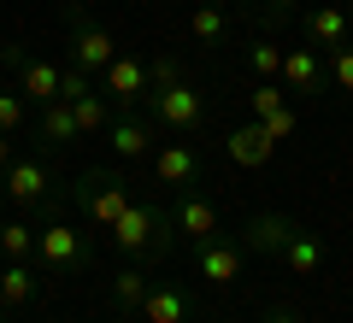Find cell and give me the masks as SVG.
Segmentation results:
<instances>
[{
	"instance_id": "obj_1",
	"label": "cell",
	"mask_w": 353,
	"mask_h": 323,
	"mask_svg": "<svg viewBox=\"0 0 353 323\" xmlns=\"http://www.w3.org/2000/svg\"><path fill=\"white\" fill-rule=\"evenodd\" d=\"M248 253H271V259H283L294 276H318L324 271V236H312L306 224H294V218H283V211H259L248 229Z\"/></svg>"
},
{
	"instance_id": "obj_2",
	"label": "cell",
	"mask_w": 353,
	"mask_h": 323,
	"mask_svg": "<svg viewBox=\"0 0 353 323\" xmlns=\"http://www.w3.org/2000/svg\"><path fill=\"white\" fill-rule=\"evenodd\" d=\"M106 236H112V247L124 253V259H165L176 229H171V218H165L153 200H130L124 218H118Z\"/></svg>"
},
{
	"instance_id": "obj_3",
	"label": "cell",
	"mask_w": 353,
	"mask_h": 323,
	"mask_svg": "<svg viewBox=\"0 0 353 323\" xmlns=\"http://www.w3.org/2000/svg\"><path fill=\"white\" fill-rule=\"evenodd\" d=\"M148 106H153V124L171 129V136H194V129L206 124V100H201V88L183 83V76H176V83H165V88H153Z\"/></svg>"
},
{
	"instance_id": "obj_4",
	"label": "cell",
	"mask_w": 353,
	"mask_h": 323,
	"mask_svg": "<svg viewBox=\"0 0 353 323\" xmlns=\"http://www.w3.org/2000/svg\"><path fill=\"white\" fill-rule=\"evenodd\" d=\"M77 206L88 211V224L94 229H112L130 206V183L118 171H83L77 176Z\"/></svg>"
},
{
	"instance_id": "obj_5",
	"label": "cell",
	"mask_w": 353,
	"mask_h": 323,
	"mask_svg": "<svg viewBox=\"0 0 353 323\" xmlns=\"http://www.w3.org/2000/svg\"><path fill=\"white\" fill-rule=\"evenodd\" d=\"M0 65H6V71H18V94H24L30 106L59 100V65H53V59H36L24 41H6V48H0Z\"/></svg>"
},
{
	"instance_id": "obj_6",
	"label": "cell",
	"mask_w": 353,
	"mask_h": 323,
	"mask_svg": "<svg viewBox=\"0 0 353 323\" xmlns=\"http://www.w3.org/2000/svg\"><path fill=\"white\" fill-rule=\"evenodd\" d=\"M36 259L48 264V271H83L88 264V241H83V229L77 224H65V218H48V224L36 229Z\"/></svg>"
},
{
	"instance_id": "obj_7",
	"label": "cell",
	"mask_w": 353,
	"mask_h": 323,
	"mask_svg": "<svg viewBox=\"0 0 353 323\" xmlns=\"http://www.w3.org/2000/svg\"><path fill=\"white\" fill-rule=\"evenodd\" d=\"M241 271H248V247H241V241H230V236L194 241V276H201V282L230 288V282H241Z\"/></svg>"
},
{
	"instance_id": "obj_8",
	"label": "cell",
	"mask_w": 353,
	"mask_h": 323,
	"mask_svg": "<svg viewBox=\"0 0 353 323\" xmlns=\"http://www.w3.org/2000/svg\"><path fill=\"white\" fill-rule=\"evenodd\" d=\"M112 53H118V41H112V30H106V24H94L88 12L71 18V59H65V65H77V71H88V76H101L106 65H112Z\"/></svg>"
},
{
	"instance_id": "obj_9",
	"label": "cell",
	"mask_w": 353,
	"mask_h": 323,
	"mask_svg": "<svg viewBox=\"0 0 353 323\" xmlns=\"http://www.w3.org/2000/svg\"><path fill=\"white\" fill-rule=\"evenodd\" d=\"M101 94L112 100V106H124V112H136L141 100H148V59H136V53H112V65L101 71Z\"/></svg>"
},
{
	"instance_id": "obj_10",
	"label": "cell",
	"mask_w": 353,
	"mask_h": 323,
	"mask_svg": "<svg viewBox=\"0 0 353 323\" xmlns=\"http://www.w3.org/2000/svg\"><path fill=\"white\" fill-rule=\"evenodd\" d=\"M153 183L189 194V188L201 183V153H194V141L176 136V141H165V147H153Z\"/></svg>"
},
{
	"instance_id": "obj_11",
	"label": "cell",
	"mask_w": 353,
	"mask_h": 323,
	"mask_svg": "<svg viewBox=\"0 0 353 323\" xmlns=\"http://www.w3.org/2000/svg\"><path fill=\"white\" fill-rule=\"evenodd\" d=\"M6 183H0V194L12 200V206H41L48 200V188H53V171H48V159H18L12 153V165H6Z\"/></svg>"
},
{
	"instance_id": "obj_12",
	"label": "cell",
	"mask_w": 353,
	"mask_h": 323,
	"mask_svg": "<svg viewBox=\"0 0 353 323\" xmlns=\"http://www.w3.org/2000/svg\"><path fill=\"white\" fill-rule=\"evenodd\" d=\"M277 83L289 88V94H324L330 88V76H324V53L306 41V48H283V71H277Z\"/></svg>"
},
{
	"instance_id": "obj_13",
	"label": "cell",
	"mask_w": 353,
	"mask_h": 323,
	"mask_svg": "<svg viewBox=\"0 0 353 323\" xmlns=\"http://www.w3.org/2000/svg\"><path fill=\"white\" fill-rule=\"evenodd\" d=\"M301 30H306V41H312L318 53H330V48H341V41H353V24H347V12H341L336 0H324V6H306Z\"/></svg>"
},
{
	"instance_id": "obj_14",
	"label": "cell",
	"mask_w": 353,
	"mask_h": 323,
	"mask_svg": "<svg viewBox=\"0 0 353 323\" xmlns=\"http://www.w3.org/2000/svg\"><path fill=\"white\" fill-rule=\"evenodd\" d=\"M224 153H230V165H241V171H265V165H271V153H277V141H271V136L248 118V124H236V129L224 136Z\"/></svg>"
},
{
	"instance_id": "obj_15",
	"label": "cell",
	"mask_w": 353,
	"mask_h": 323,
	"mask_svg": "<svg viewBox=\"0 0 353 323\" xmlns=\"http://www.w3.org/2000/svg\"><path fill=\"white\" fill-rule=\"evenodd\" d=\"M106 147L118 153V159H141V153H153V118L141 112H124L106 124Z\"/></svg>"
},
{
	"instance_id": "obj_16",
	"label": "cell",
	"mask_w": 353,
	"mask_h": 323,
	"mask_svg": "<svg viewBox=\"0 0 353 323\" xmlns=\"http://www.w3.org/2000/svg\"><path fill=\"white\" fill-rule=\"evenodd\" d=\"M171 229H176V236H189V241L218 236V206H212V200H201V194H183V200H176V211H171Z\"/></svg>"
},
{
	"instance_id": "obj_17",
	"label": "cell",
	"mask_w": 353,
	"mask_h": 323,
	"mask_svg": "<svg viewBox=\"0 0 353 323\" xmlns=\"http://www.w3.org/2000/svg\"><path fill=\"white\" fill-rule=\"evenodd\" d=\"M36 271H30L24 259H6L0 264V306L6 311H18V306H30V300H36Z\"/></svg>"
},
{
	"instance_id": "obj_18",
	"label": "cell",
	"mask_w": 353,
	"mask_h": 323,
	"mask_svg": "<svg viewBox=\"0 0 353 323\" xmlns=\"http://www.w3.org/2000/svg\"><path fill=\"white\" fill-rule=\"evenodd\" d=\"M136 311L148 323H189V294H183V288H148Z\"/></svg>"
},
{
	"instance_id": "obj_19",
	"label": "cell",
	"mask_w": 353,
	"mask_h": 323,
	"mask_svg": "<svg viewBox=\"0 0 353 323\" xmlns=\"http://www.w3.org/2000/svg\"><path fill=\"white\" fill-rule=\"evenodd\" d=\"M189 36L201 41V48H218V41L230 36V12L218 6V0H201V6L189 12Z\"/></svg>"
},
{
	"instance_id": "obj_20",
	"label": "cell",
	"mask_w": 353,
	"mask_h": 323,
	"mask_svg": "<svg viewBox=\"0 0 353 323\" xmlns=\"http://www.w3.org/2000/svg\"><path fill=\"white\" fill-rule=\"evenodd\" d=\"M148 288H153L148 271H141V264H124V271H112V306H118V311H136Z\"/></svg>"
},
{
	"instance_id": "obj_21",
	"label": "cell",
	"mask_w": 353,
	"mask_h": 323,
	"mask_svg": "<svg viewBox=\"0 0 353 323\" xmlns=\"http://www.w3.org/2000/svg\"><path fill=\"white\" fill-rule=\"evenodd\" d=\"M248 71H253V83H277V71H283V48L271 36H253L248 41Z\"/></svg>"
},
{
	"instance_id": "obj_22",
	"label": "cell",
	"mask_w": 353,
	"mask_h": 323,
	"mask_svg": "<svg viewBox=\"0 0 353 323\" xmlns=\"http://www.w3.org/2000/svg\"><path fill=\"white\" fill-rule=\"evenodd\" d=\"M41 141H83L77 136V118H71V100H48V106H41Z\"/></svg>"
},
{
	"instance_id": "obj_23",
	"label": "cell",
	"mask_w": 353,
	"mask_h": 323,
	"mask_svg": "<svg viewBox=\"0 0 353 323\" xmlns=\"http://www.w3.org/2000/svg\"><path fill=\"white\" fill-rule=\"evenodd\" d=\"M0 259H36V229L24 218H0Z\"/></svg>"
},
{
	"instance_id": "obj_24",
	"label": "cell",
	"mask_w": 353,
	"mask_h": 323,
	"mask_svg": "<svg viewBox=\"0 0 353 323\" xmlns=\"http://www.w3.org/2000/svg\"><path fill=\"white\" fill-rule=\"evenodd\" d=\"M71 118H77V136H101V129H106V94H101V88L77 94L71 100Z\"/></svg>"
},
{
	"instance_id": "obj_25",
	"label": "cell",
	"mask_w": 353,
	"mask_h": 323,
	"mask_svg": "<svg viewBox=\"0 0 353 323\" xmlns=\"http://www.w3.org/2000/svg\"><path fill=\"white\" fill-rule=\"evenodd\" d=\"M283 106H289V88H283V83H253L248 88V118H253V124H265V118L283 112Z\"/></svg>"
},
{
	"instance_id": "obj_26",
	"label": "cell",
	"mask_w": 353,
	"mask_h": 323,
	"mask_svg": "<svg viewBox=\"0 0 353 323\" xmlns=\"http://www.w3.org/2000/svg\"><path fill=\"white\" fill-rule=\"evenodd\" d=\"M324 76L341 88V94H353V41H341V48L324 53Z\"/></svg>"
},
{
	"instance_id": "obj_27",
	"label": "cell",
	"mask_w": 353,
	"mask_h": 323,
	"mask_svg": "<svg viewBox=\"0 0 353 323\" xmlns=\"http://www.w3.org/2000/svg\"><path fill=\"white\" fill-rule=\"evenodd\" d=\"M24 118H30V100L18 94H6V88H0V129H6V136H18V129H24Z\"/></svg>"
},
{
	"instance_id": "obj_28",
	"label": "cell",
	"mask_w": 353,
	"mask_h": 323,
	"mask_svg": "<svg viewBox=\"0 0 353 323\" xmlns=\"http://www.w3.org/2000/svg\"><path fill=\"white\" fill-rule=\"evenodd\" d=\"M265 136H271V141H289L294 136V106H283V112H271V118H265Z\"/></svg>"
},
{
	"instance_id": "obj_29",
	"label": "cell",
	"mask_w": 353,
	"mask_h": 323,
	"mask_svg": "<svg viewBox=\"0 0 353 323\" xmlns=\"http://www.w3.org/2000/svg\"><path fill=\"white\" fill-rule=\"evenodd\" d=\"M265 323H301V311H289V306H271V311H265Z\"/></svg>"
},
{
	"instance_id": "obj_30",
	"label": "cell",
	"mask_w": 353,
	"mask_h": 323,
	"mask_svg": "<svg viewBox=\"0 0 353 323\" xmlns=\"http://www.w3.org/2000/svg\"><path fill=\"white\" fill-rule=\"evenodd\" d=\"M248 6H265L271 18H289V0H248Z\"/></svg>"
},
{
	"instance_id": "obj_31",
	"label": "cell",
	"mask_w": 353,
	"mask_h": 323,
	"mask_svg": "<svg viewBox=\"0 0 353 323\" xmlns=\"http://www.w3.org/2000/svg\"><path fill=\"white\" fill-rule=\"evenodd\" d=\"M6 165H12V136L0 129V171H6Z\"/></svg>"
},
{
	"instance_id": "obj_32",
	"label": "cell",
	"mask_w": 353,
	"mask_h": 323,
	"mask_svg": "<svg viewBox=\"0 0 353 323\" xmlns=\"http://www.w3.org/2000/svg\"><path fill=\"white\" fill-rule=\"evenodd\" d=\"M341 12H347V24H353V0H347V6H341Z\"/></svg>"
},
{
	"instance_id": "obj_33",
	"label": "cell",
	"mask_w": 353,
	"mask_h": 323,
	"mask_svg": "<svg viewBox=\"0 0 353 323\" xmlns=\"http://www.w3.org/2000/svg\"><path fill=\"white\" fill-rule=\"evenodd\" d=\"M0 323H6V306H0Z\"/></svg>"
},
{
	"instance_id": "obj_34",
	"label": "cell",
	"mask_w": 353,
	"mask_h": 323,
	"mask_svg": "<svg viewBox=\"0 0 353 323\" xmlns=\"http://www.w3.org/2000/svg\"><path fill=\"white\" fill-rule=\"evenodd\" d=\"M0 206H6V194H0Z\"/></svg>"
}]
</instances>
